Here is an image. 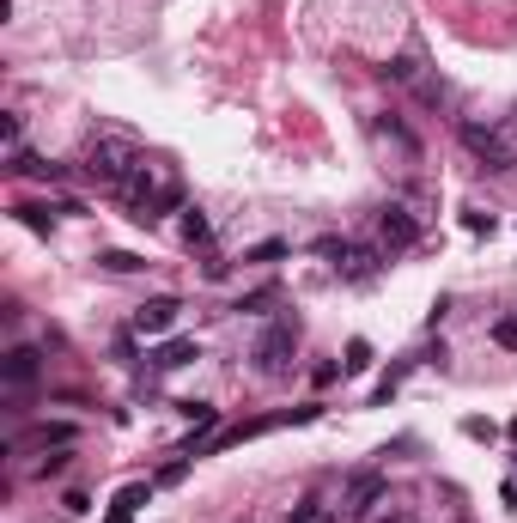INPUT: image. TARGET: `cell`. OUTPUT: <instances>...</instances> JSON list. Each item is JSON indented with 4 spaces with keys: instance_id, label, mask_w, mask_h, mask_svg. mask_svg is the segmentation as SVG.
I'll list each match as a JSON object with an SVG mask.
<instances>
[{
    "instance_id": "cell-1",
    "label": "cell",
    "mask_w": 517,
    "mask_h": 523,
    "mask_svg": "<svg viewBox=\"0 0 517 523\" xmlns=\"http://www.w3.org/2000/svg\"><path fill=\"white\" fill-rule=\"evenodd\" d=\"M122 201H128V219L153 226L159 213H171V207L183 201V183L171 177V165H159V159H140V165H134V177L122 183Z\"/></svg>"
},
{
    "instance_id": "cell-2",
    "label": "cell",
    "mask_w": 517,
    "mask_h": 523,
    "mask_svg": "<svg viewBox=\"0 0 517 523\" xmlns=\"http://www.w3.org/2000/svg\"><path fill=\"white\" fill-rule=\"evenodd\" d=\"M463 146H469L487 171H511V165H517V116H505V122L469 116V122H463Z\"/></svg>"
},
{
    "instance_id": "cell-3",
    "label": "cell",
    "mask_w": 517,
    "mask_h": 523,
    "mask_svg": "<svg viewBox=\"0 0 517 523\" xmlns=\"http://www.w3.org/2000/svg\"><path fill=\"white\" fill-rule=\"evenodd\" d=\"M134 165H140V153H134V140H122V134L92 140L86 159H80V171H86L92 183H104V189H122V183L134 177Z\"/></svg>"
},
{
    "instance_id": "cell-4",
    "label": "cell",
    "mask_w": 517,
    "mask_h": 523,
    "mask_svg": "<svg viewBox=\"0 0 517 523\" xmlns=\"http://www.w3.org/2000/svg\"><path fill=\"white\" fill-rule=\"evenodd\" d=\"M292 353H299V317H274V323L262 329V341L250 347V359H256L262 378H286Z\"/></svg>"
},
{
    "instance_id": "cell-5",
    "label": "cell",
    "mask_w": 517,
    "mask_h": 523,
    "mask_svg": "<svg viewBox=\"0 0 517 523\" xmlns=\"http://www.w3.org/2000/svg\"><path fill=\"white\" fill-rule=\"evenodd\" d=\"M323 256H329V268H335L341 280H353V286L378 280V268H384V250H365V244H323Z\"/></svg>"
},
{
    "instance_id": "cell-6",
    "label": "cell",
    "mask_w": 517,
    "mask_h": 523,
    "mask_svg": "<svg viewBox=\"0 0 517 523\" xmlns=\"http://www.w3.org/2000/svg\"><path fill=\"white\" fill-rule=\"evenodd\" d=\"M378 505H384V475L378 469H359L347 481V493H341V523H365Z\"/></svg>"
},
{
    "instance_id": "cell-7",
    "label": "cell",
    "mask_w": 517,
    "mask_h": 523,
    "mask_svg": "<svg viewBox=\"0 0 517 523\" xmlns=\"http://www.w3.org/2000/svg\"><path fill=\"white\" fill-rule=\"evenodd\" d=\"M420 244V219L402 207V201H390L384 213H378V250L384 256H402V250H414Z\"/></svg>"
},
{
    "instance_id": "cell-8",
    "label": "cell",
    "mask_w": 517,
    "mask_h": 523,
    "mask_svg": "<svg viewBox=\"0 0 517 523\" xmlns=\"http://www.w3.org/2000/svg\"><path fill=\"white\" fill-rule=\"evenodd\" d=\"M0 378H7L13 390H31V384L43 378V353H37V347H13L7 359H0Z\"/></svg>"
},
{
    "instance_id": "cell-9",
    "label": "cell",
    "mask_w": 517,
    "mask_h": 523,
    "mask_svg": "<svg viewBox=\"0 0 517 523\" xmlns=\"http://www.w3.org/2000/svg\"><path fill=\"white\" fill-rule=\"evenodd\" d=\"M177 317H183L177 298H146V305L134 311V329L140 335H165V329H177Z\"/></svg>"
},
{
    "instance_id": "cell-10",
    "label": "cell",
    "mask_w": 517,
    "mask_h": 523,
    "mask_svg": "<svg viewBox=\"0 0 517 523\" xmlns=\"http://www.w3.org/2000/svg\"><path fill=\"white\" fill-rule=\"evenodd\" d=\"M195 359V341H165L159 353H153V371H177V365H189Z\"/></svg>"
},
{
    "instance_id": "cell-11",
    "label": "cell",
    "mask_w": 517,
    "mask_h": 523,
    "mask_svg": "<svg viewBox=\"0 0 517 523\" xmlns=\"http://www.w3.org/2000/svg\"><path fill=\"white\" fill-rule=\"evenodd\" d=\"M183 244H213V226H207V213H201V207L183 213Z\"/></svg>"
},
{
    "instance_id": "cell-12",
    "label": "cell",
    "mask_w": 517,
    "mask_h": 523,
    "mask_svg": "<svg viewBox=\"0 0 517 523\" xmlns=\"http://www.w3.org/2000/svg\"><path fill=\"white\" fill-rule=\"evenodd\" d=\"M98 262H104V268H110V274H140V268H146V262H140V256H134V250H104V256H98Z\"/></svg>"
},
{
    "instance_id": "cell-13",
    "label": "cell",
    "mask_w": 517,
    "mask_h": 523,
    "mask_svg": "<svg viewBox=\"0 0 517 523\" xmlns=\"http://www.w3.org/2000/svg\"><path fill=\"white\" fill-rule=\"evenodd\" d=\"M19 219H25L31 232H49V226H55V213H49V207H37V201H25V207H19Z\"/></svg>"
},
{
    "instance_id": "cell-14",
    "label": "cell",
    "mask_w": 517,
    "mask_h": 523,
    "mask_svg": "<svg viewBox=\"0 0 517 523\" xmlns=\"http://www.w3.org/2000/svg\"><path fill=\"white\" fill-rule=\"evenodd\" d=\"M140 505H146V487H140V481H134V487H122V493H116V511H128V517H134V511H140Z\"/></svg>"
},
{
    "instance_id": "cell-15",
    "label": "cell",
    "mask_w": 517,
    "mask_h": 523,
    "mask_svg": "<svg viewBox=\"0 0 517 523\" xmlns=\"http://www.w3.org/2000/svg\"><path fill=\"white\" fill-rule=\"evenodd\" d=\"M341 365H347V371H365V365H372V341H353Z\"/></svg>"
},
{
    "instance_id": "cell-16",
    "label": "cell",
    "mask_w": 517,
    "mask_h": 523,
    "mask_svg": "<svg viewBox=\"0 0 517 523\" xmlns=\"http://www.w3.org/2000/svg\"><path fill=\"white\" fill-rule=\"evenodd\" d=\"M493 341H499V347H511V353H517V317H499V323H493Z\"/></svg>"
},
{
    "instance_id": "cell-17",
    "label": "cell",
    "mask_w": 517,
    "mask_h": 523,
    "mask_svg": "<svg viewBox=\"0 0 517 523\" xmlns=\"http://www.w3.org/2000/svg\"><path fill=\"white\" fill-rule=\"evenodd\" d=\"M274 256H286V244H280V238H268V244H256V250L244 256V262H274Z\"/></svg>"
},
{
    "instance_id": "cell-18",
    "label": "cell",
    "mask_w": 517,
    "mask_h": 523,
    "mask_svg": "<svg viewBox=\"0 0 517 523\" xmlns=\"http://www.w3.org/2000/svg\"><path fill=\"white\" fill-rule=\"evenodd\" d=\"M365 523H414V511H402V505H396V511H390V505H384V511H378V517H365Z\"/></svg>"
},
{
    "instance_id": "cell-19",
    "label": "cell",
    "mask_w": 517,
    "mask_h": 523,
    "mask_svg": "<svg viewBox=\"0 0 517 523\" xmlns=\"http://www.w3.org/2000/svg\"><path fill=\"white\" fill-rule=\"evenodd\" d=\"M262 305H274V292L262 286V292H250V298H238V311H262Z\"/></svg>"
},
{
    "instance_id": "cell-20",
    "label": "cell",
    "mask_w": 517,
    "mask_h": 523,
    "mask_svg": "<svg viewBox=\"0 0 517 523\" xmlns=\"http://www.w3.org/2000/svg\"><path fill=\"white\" fill-rule=\"evenodd\" d=\"M311 378H317V390H329V384H335V378H341V365H329V359H323V365H317V371H311Z\"/></svg>"
},
{
    "instance_id": "cell-21",
    "label": "cell",
    "mask_w": 517,
    "mask_h": 523,
    "mask_svg": "<svg viewBox=\"0 0 517 523\" xmlns=\"http://www.w3.org/2000/svg\"><path fill=\"white\" fill-rule=\"evenodd\" d=\"M286 523H323V511H317V499H311V505H299V511H292V517H286Z\"/></svg>"
},
{
    "instance_id": "cell-22",
    "label": "cell",
    "mask_w": 517,
    "mask_h": 523,
    "mask_svg": "<svg viewBox=\"0 0 517 523\" xmlns=\"http://www.w3.org/2000/svg\"><path fill=\"white\" fill-rule=\"evenodd\" d=\"M110 523H128V511H110Z\"/></svg>"
},
{
    "instance_id": "cell-23",
    "label": "cell",
    "mask_w": 517,
    "mask_h": 523,
    "mask_svg": "<svg viewBox=\"0 0 517 523\" xmlns=\"http://www.w3.org/2000/svg\"><path fill=\"white\" fill-rule=\"evenodd\" d=\"M511 438H517V414H511Z\"/></svg>"
}]
</instances>
